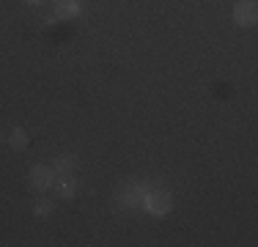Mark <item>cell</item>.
I'll return each mask as SVG.
<instances>
[{"label":"cell","mask_w":258,"mask_h":247,"mask_svg":"<svg viewBox=\"0 0 258 247\" xmlns=\"http://www.w3.org/2000/svg\"><path fill=\"white\" fill-rule=\"evenodd\" d=\"M143 209L149 214H154V217H165V214L173 212V195L165 187H151L143 198Z\"/></svg>","instance_id":"cell-1"},{"label":"cell","mask_w":258,"mask_h":247,"mask_svg":"<svg viewBox=\"0 0 258 247\" xmlns=\"http://www.w3.org/2000/svg\"><path fill=\"white\" fill-rule=\"evenodd\" d=\"M151 187H159V184L132 181V184H126V187H121V193H118V206H124V209H138V206H143V198H146V193H149Z\"/></svg>","instance_id":"cell-2"},{"label":"cell","mask_w":258,"mask_h":247,"mask_svg":"<svg viewBox=\"0 0 258 247\" xmlns=\"http://www.w3.org/2000/svg\"><path fill=\"white\" fill-rule=\"evenodd\" d=\"M52 181H55V173H52L50 165H44V162L33 165V168H30V173H28V184H30V190H33V193H41V195H44L47 190L52 187Z\"/></svg>","instance_id":"cell-3"},{"label":"cell","mask_w":258,"mask_h":247,"mask_svg":"<svg viewBox=\"0 0 258 247\" xmlns=\"http://www.w3.org/2000/svg\"><path fill=\"white\" fill-rule=\"evenodd\" d=\"M233 22H236L239 28H253L258 22V6L253 0H239V3L233 6Z\"/></svg>","instance_id":"cell-4"},{"label":"cell","mask_w":258,"mask_h":247,"mask_svg":"<svg viewBox=\"0 0 258 247\" xmlns=\"http://www.w3.org/2000/svg\"><path fill=\"white\" fill-rule=\"evenodd\" d=\"M50 190H52L55 198H60V201H72L77 193V181H75V176H55Z\"/></svg>","instance_id":"cell-5"},{"label":"cell","mask_w":258,"mask_h":247,"mask_svg":"<svg viewBox=\"0 0 258 247\" xmlns=\"http://www.w3.org/2000/svg\"><path fill=\"white\" fill-rule=\"evenodd\" d=\"M58 20H75V17L83 14V6L77 3V0H55V11H52Z\"/></svg>","instance_id":"cell-6"},{"label":"cell","mask_w":258,"mask_h":247,"mask_svg":"<svg viewBox=\"0 0 258 247\" xmlns=\"http://www.w3.org/2000/svg\"><path fill=\"white\" fill-rule=\"evenodd\" d=\"M50 168H52V173L55 176H75V159L69 157V154H66V157H58V159H52L50 162Z\"/></svg>","instance_id":"cell-7"},{"label":"cell","mask_w":258,"mask_h":247,"mask_svg":"<svg viewBox=\"0 0 258 247\" xmlns=\"http://www.w3.org/2000/svg\"><path fill=\"white\" fill-rule=\"evenodd\" d=\"M9 146L14 148V151H25V148L30 146V138H28V132L22 127H14L9 132Z\"/></svg>","instance_id":"cell-8"},{"label":"cell","mask_w":258,"mask_h":247,"mask_svg":"<svg viewBox=\"0 0 258 247\" xmlns=\"http://www.w3.org/2000/svg\"><path fill=\"white\" fill-rule=\"evenodd\" d=\"M33 214L36 217H47V214H52V201L50 198H39V201L33 203Z\"/></svg>","instance_id":"cell-9"},{"label":"cell","mask_w":258,"mask_h":247,"mask_svg":"<svg viewBox=\"0 0 258 247\" xmlns=\"http://www.w3.org/2000/svg\"><path fill=\"white\" fill-rule=\"evenodd\" d=\"M55 20H58V17H55V14H47L44 20H41V22H44V25H55Z\"/></svg>","instance_id":"cell-10"},{"label":"cell","mask_w":258,"mask_h":247,"mask_svg":"<svg viewBox=\"0 0 258 247\" xmlns=\"http://www.w3.org/2000/svg\"><path fill=\"white\" fill-rule=\"evenodd\" d=\"M25 3H30V6H39V3H44V0H25Z\"/></svg>","instance_id":"cell-11"},{"label":"cell","mask_w":258,"mask_h":247,"mask_svg":"<svg viewBox=\"0 0 258 247\" xmlns=\"http://www.w3.org/2000/svg\"><path fill=\"white\" fill-rule=\"evenodd\" d=\"M0 140H3V132H0Z\"/></svg>","instance_id":"cell-12"}]
</instances>
